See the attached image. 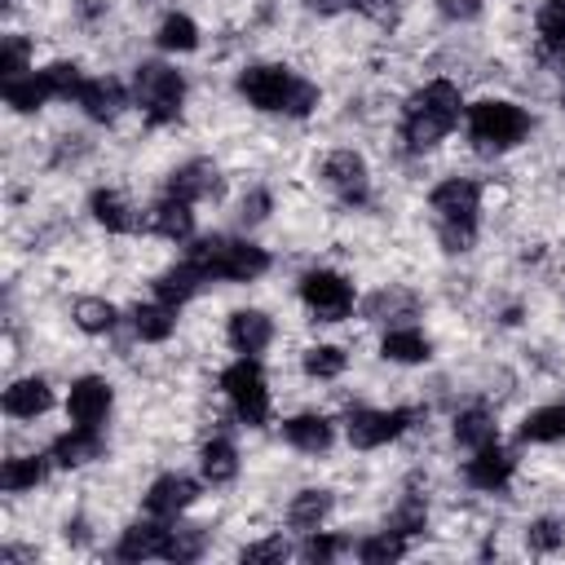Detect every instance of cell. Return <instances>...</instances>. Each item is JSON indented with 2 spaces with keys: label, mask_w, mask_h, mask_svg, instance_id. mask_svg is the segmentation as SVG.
I'll list each match as a JSON object with an SVG mask.
<instances>
[{
  "label": "cell",
  "mask_w": 565,
  "mask_h": 565,
  "mask_svg": "<svg viewBox=\"0 0 565 565\" xmlns=\"http://www.w3.org/2000/svg\"><path fill=\"white\" fill-rule=\"evenodd\" d=\"M88 212H93V221H97L106 234H132V230L141 225L137 207H132L119 190H106V185L88 194Z\"/></svg>",
  "instance_id": "cell-19"
},
{
  "label": "cell",
  "mask_w": 565,
  "mask_h": 565,
  "mask_svg": "<svg viewBox=\"0 0 565 565\" xmlns=\"http://www.w3.org/2000/svg\"><path fill=\"white\" fill-rule=\"evenodd\" d=\"M300 300L318 322H340L353 313V282L335 269H309L300 274Z\"/></svg>",
  "instance_id": "cell-8"
},
{
  "label": "cell",
  "mask_w": 565,
  "mask_h": 565,
  "mask_svg": "<svg viewBox=\"0 0 565 565\" xmlns=\"http://www.w3.org/2000/svg\"><path fill=\"white\" fill-rule=\"evenodd\" d=\"M44 79H49V93L53 97H79V88H84V75H79V66L75 62H53V66H44Z\"/></svg>",
  "instance_id": "cell-40"
},
{
  "label": "cell",
  "mask_w": 565,
  "mask_h": 565,
  "mask_svg": "<svg viewBox=\"0 0 565 565\" xmlns=\"http://www.w3.org/2000/svg\"><path fill=\"white\" fill-rule=\"evenodd\" d=\"M561 97H565V71H561Z\"/></svg>",
  "instance_id": "cell-49"
},
{
  "label": "cell",
  "mask_w": 565,
  "mask_h": 565,
  "mask_svg": "<svg viewBox=\"0 0 565 565\" xmlns=\"http://www.w3.org/2000/svg\"><path fill=\"white\" fill-rule=\"evenodd\" d=\"M168 539H172V525H159V521H132L119 543H115V556L119 561H150V556H168Z\"/></svg>",
  "instance_id": "cell-17"
},
{
  "label": "cell",
  "mask_w": 565,
  "mask_h": 565,
  "mask_svg": "<svg viewBox=\"0 0 565 565\" xmlns=\"http://www.w3.org/2000/svg\"><path fill=\"white\" fill-rule=\"evenodd\" d=\"M26 57H31V44L22 35H4V53H0V71L4 79H18L26 71Z\"/></svg>",
  "instance_id": "cell-43"
},
{
  "label": "cell",
  "mask_w": 565,
  "mask_h": 565,
  "mask_svg": "<svg viewBox=\"0 0 565 565\" xmlns=\"http://www.w3.org/2000/svg\"><path fill=\"white\" fill-rule=\"evenodd\" d=\"M102 450H106V441H102L97 428H79V424H71V433H62V437L53 441L49 459H53L57 468H79V463L97 459Z\"/></svg>",
  "instance_id": "cell-23"
},
{
  "label": "cell",
  "mask_w": 565,
  "mask_h": 565,
  "mask_svg": "<svg viewBox=\"0 0 565 565\" xmlns=\"http://www.w3.org/2000/svg\"><path fill=\"white\" fill-rule=\"evenodd\" d=\"M428 525V503L419 499V494H406L397 508H393V516H388V530H397V534H419Z\"/></svg>",
  "instance_id": "cell-38"
},
{
  "label": "cell",
  "mask_w": 565,
  "mask_h": 565,
  "mask_svg": "<svg viewBox=\"0 0 565 565\" xmlns=\"http://www.w3.org/2000/svg\"><path fill=\"white\" fill-rule=\"evenodd\" d=\"M322 181L344 203H366V194H371V172H366V159L358 150H331L322 159Z\"/></svg>",
  "instance_id": "cell-10"
},
{
  "label": "cell",
  "mask_w": 565,
  "mask_h": 565,
  "mask_svg": "<svg viewBox=\"0 0 565 565\" xmlns=\"http://www.w3.org/2000/svg\"><path fill=\"white\" fill-rule=\"evenodd\" d=\"M71 318H75V327L79 331H88V335H106L110 327H115V305L110 300H102V296H84V300H75V309H71Z\"/></svg>",
  "instance_id": "cell-34"
},
{
  "label": "cell",
  "mask_w": 565,
  "mask_h": 565,
  "mask_svg": "<svg viewBox=\"0 0 565 565\" xmlns=\"http://www.w3.org/2000/svg\"><path fill=\"white\" fill-rule=\"evenodd\" d=\"M539 49L543 57L565 53V0H547L539 9Z\"/></svg>",
  "instance_id": "cell-35"
},
{
  "label": "cell",
  "mask_w": 565,
  "mask_h": 565,
  "mask_svg": "<svg viewBox=\"0 0 565 565\" xmlns=\"http://www.w3.org/2000/svg\"><path fill=\"white\" fill-rule=\"evenodd\" d=\"M146 230L159 234V238H168V243H185V238L194 234V212H190L185 199L163 194V199L150 203V212H146Z\"/></svg>",
  "instance_id": "cell-15"
},
{
  "label": "cell",
  "mask_w": 565,
  "mask_h": 565,
  "mask_svg": "<svg viewBox=\"0 0 565 565\" xmlns=\"http://www.w3.org/2000/svg\"><path fill=\"white\" fill-rule=\"evenodd\" d=\"M190 260L203 269V278L212 282H252L269 269V252L247 243V238H230V234H212V238H199L190 247Z\"/></svg>",
  "instance_id": "cell-4"
},
{
  "label": "cell",
  "mask_w": 565,
  "mask_h": 565,
  "mask_svg": "<svg viewBox=\"0 0 565 565\" xmlns=\"http://www.w3.org/2000/svg\"><path fill=\"white\" fill-rule=\"evenodd\" d=\"M75 9H79V18H97V13L106 9V0H79Z\"/></svg>",
  "instance_id": "cell-48"
},
{
  "label": "cell",
  "mask_w": 565,
  "mask_h": 565,
  "mask_svg": "<svg viewBox=\"0 0 565 565\" xmlns=\"http://www.w3.org/2000/svg\"><path fill=\"white\" fill-rule=\"evenodd\" d=\"M415 296L411 291H402V287H380L375 296H366V318H375V322H402V318H415Z\"/></svg>",
  "instance_id": "cell-30"
},
{
  "label": "cell",
  "mask_w": 565,
  "mask_h": 565,
  "mask_svg": "<svg viewBox=\"0 0 565 565\" xmlns=\"http://www.w3.org/2000/svg\"><path fill=\"white\" fill-rule=\"evenodd\" d=\"M207 547V534L199 525H172V539H168V556L163 561H199Z\"/></svg>",
  "instance_id": "cell-39"
},
{
  "label": "cell",
  "mask_w": 565,
  "mask_h": 565,
  "mask_svg": "<svg viewBox=\"0 0 565 565\" xmlns=\"http://www.w3.org/2000/svg\"><path fill=\"white\" fill-rule=\"evenodd\" d=\"M331 516V490H300V494H291V503H287V521H291V530H318L322 521Z\"/></svg>",
  "instance_id": "cell-28"
},
{
  "label": "cell",
  "mask_w": 565,
  "mask_h": 565,
  "mask_svg": "<svg viewBox=\"0 0 565 565\" xmlns=\"http://www.w3.org/2000/svg\"><path fill=\"white\" fill-rule=\"evenodd\" d=\"M44 459L40 455H13V459H4V468H0V486L9 490V494H22V490H35L40 481H44Z\"/></svg>",
  "instance_id": "cell-32"
},
{
  "label": "cell",
  "mask_w": 565,
  "mask_h": 565,
  "mask_svg": "<svg viewBox=\"0 0 565 565\" xmlns=\"http://www.w3.org/2000/svg\"><path fill=\"white\" fill-rule=\"evenodd\" d=\"M415 415H419V411H411V406H393V411H371V406H358V411H349L344 433H349V441H353L358 450H375V446L397 441V437H402V433L415 424Z\"/></svg>",
  "instance_id": "cell-9"
},
{
  "label": "cell",
  "mask_w": 565,
  "mask_h": 565,
  "mask_svg": "<svg viewBox=\"0 0 565 565\" xmlns=\"http://www.w3.org/2000/svg\"><path fill=\"white\" fill-rule=\"evenodd\" d=\"M565 437V406H539L521 419V441H561Z\"/></svg>",
  "instance_id": "cell-33"
},
{
  "label": "cell",
  "mask_w": 565,
  "mask_h": 565,
  "mask_svg": "<svg viewBox=\"0 0 565 565\" xmlns=\"http://www.w3.org/2000/svg\"><path fill=\"white\" fill-rule=\"evenodd\" d=\"M455 441L468 446V450H481V446L499 441V424H494V415H490L486 406H468V411H459V415H455Z\"/></svg>",
  "instance_id": "cell-26"
},
{
  "label": "cell",
  "mask_w": 565,
  "mask_h": 565,
  "mask_svg": "<svg viewBox=\"0 0 565 565\" xmlns=\"http://www.w3.org/2000/svg\"><path fill=\"white\" fill-rule=\"evenodd\" d=\"M441 13L450 22H472L481 13V0H441Z\"/></svg>",
  "instance_id": "cell-46"
},
{
  "label": "cell",
  "mask_w": 565,
  "mask_h": 565,
  "mask_svg": "<svg viewBox=\"0 0 565 565\" xmlns=\"http://www.w3.org/2000/svg\"><path fill=\"white\" fill-rule=\"evenodd\" d=\"M168 194L185 199V203H199V199H212L221 194V168L212 159H190L181 163L172 177H168Z\"/></svg>",
  "instance_id": "cell-14"
},
{
  "label": "cell",
  "mask_w": 565,
  "mask_h": 565,
  "mask_svg": "<svg viewBox=\"0 0 565 565\" xmlns=\"http://www.w3.org/2000/svg\"><path fill=\"white\" fill-rule=\"evenodd\" d=\"M459 110H463L459 84L428 79L424 88H415L406 97V110H402V141H406V150H433L459 124Z\"/></svg>",
  "instance_id": "cell-2"
},
{
  "label": "cell",
  "mask_w": 565,
  "mask_h": 565,
  "mask_svg": "<svg viewBox=\"0 0 565 565\" xmlns=\"http://www.w3.org/2000/svg\"><path fill=\"white\" fill-rule=\"evenodd\" d=\"M199 468H203V481L212 486H230L238 477V450L230 437H207L203 450H199Z\"/></svg>",
  "instance_id": "cell-25"
},
{
  "label": "cell",
  "mask_w": 565,
  "mask_h": 565,
  "mask_svg": "<svg viewBox=\"0 0 565 565\" xmlns=\"http://www.w3.org/2000/svg\"><path fill=\"white\" fill-rule=\"evenodd\" d=\"M530 132V115L516 102L503 97H486L477 106H468V141L481 154H503L512 146H521Z\"/></svg>",
  "instance_id": "cell-5"
},
{
  "label": "cell",
  "mask_w": 565,
  "mask_h": 565,
  "mask_svg": "<svg viewBox=\"0 0 565 565\" xmlns=\"http://www.w3.org/2000/svg\"><path fill=\"white\" fill-rule=\"evenodd\" d=\"M525 543H530V552H556L565 543V525L552 521V516H543V521H534L525 530Z\"/></svg>",
  "instance_id": "cell-41"
},
{
  "label": "cell",
  "mask_w": 565,
  "mask_h": 565,
  "mask_svg": "<svg viewBox=\"0 0 565 565\" xmlns=\"http://www.w3.org/2000/svg\"><path fill=\"white\" fill-rule=\"evenodd\" d=\"M132 93H137V106L150 124H177L181 106H185V75L163 66V62H141Z\"/></svg>",
  "instance_id": "cell-6"
},
{
  "label": "cell",
  "mask_w": 565,
  "mask_h": 565,
  "mask_svg": "<svg viewBox=\"0 0 565 565\" xmlns=\"http://www.w3.org/2000/svg\"><path fill=\"white\" fill-rule=\"evenodd\" d=\"M132 331L150 344L168 340L177 331V305H163V300H150V305H137L132 309Z\"/></svg>",
  "instance_id": "cell-27"
},
{
  "label": "cell",
  "mask_w": 565,
  "mask_h": 565,
  "mask_svg": "<svg viewBox=\"0 0 565 565\" xmlns=\"http://www.w3.org/2000/svg\"><path fill=\"white\" fill-rule=\"evenodd\" d=\"M75 106H84V115H88L93 124H110V119H119V110L128 106V93H124V84L110 79V75H102V79H84Z\"/></svg>",
  "instance_id": "cell-18"
},
{
  "label": "cell",
  "mask_w": 565,
  "mask_h": 565,
  "mask_svg": "<svg viewBox=\"0 0 565 565\" xmlns=\"http://www.w3.org/2000/svg\"><path fill=\"white\" fill-rule=\"evenodd\" d=\"M110 402H115V393L102 375H79L66 393V415L79 428H102V419L110 415Z\"/></svg>",
  "instance_id": "cell-11"
},
{
  "label": "cell",
  "mask_w": 565,
  "mask_h": 565,
  "mask_svg": "<svg viewBox=\"0 0 565 565\" xmlns=\"http://www.w3.org/2000/svg\"><path fill=\"white\" fill-rule=\"evenodd\" d=\"M287 543L282 539H260V543H247L243 552H238V561L243 565H269V561H287Z\"/></svg>",
  "instance_id": "cell-44"
},
{
  "label": "cell",
  "mask_w": 565,
  "mask_h": 565,
  "mask_svg": "<svg viewBox=\"0 0 565 565\" xmlns=\"http://www.w3.org/2000/svg\"><path fill=\"white\" fill-rule=\"evenodd\" d=\"M49 97H53V93H49L44 71H31V75H18V79H4V102H9L13 110H22V115L40 110Z\"/></svg>",
  "instance_id": "cell-29"
},
{
  "label": "cell",
  "mask_w": 565,
  "mask_h": 565,
  "mask_svg": "<svg viewBox=\"0 0 565 565\" xmlns=\"http://www.w3.org/2000/svg\"><path fill=\"white\" fill-rule=\"evenodd\" d=\"M203 282H207V278H203V269L185 256L181 265H168V269L154 278V300H163V305H177V309H181L190 296H199V287H203Z\"/></svg>",
  "instance_id": "cell-21"
},
{
  "label": "cell",
  "mask_w": 565,
  "mask_h": 565,
  "mask_svg": "<svg viewBox=\"0 0 565 565\" xmlns=\"http://www.w3.org/2000/svg\"><path fill=\"white\" fill-rule=\"evenodd\" d=\"M300 366H305V375H313V380H340L344 366H349V358H344L340 344H313V349H305Z\"/></svg>",
  "instance_id": "cell-36"
},
{
  "label": "cell",
  "mask_w": 565,
  "mask_h": 565,
  "mask_svg": "<svg viewBox=\"0 0 565 565\" xmlns=\"http://www.w3.org/2000/svg\"><path fill=\"white\" fill-rule=\"evenodd\" d=\"M380 353H384L388 362L415 366V362H428V358H433V340H428L419 327H406V322H397V327H388V331H384V340H380Z\"/></svg>",
  "instance_id": "cell-22"
},
{
  "label": "cell",
  "mask_w": 565,
  "mask_h": 565,
  "mask_svg": "<svg viewBox=\"0 0 565 565\" xmlns=\"http://www.w3.org/2000/svg\"><path fill=\"white\" fill-rule=\"evenodd\" d=\"M225 335H230V349H234V353L256 358V353L269 349V340H274V322H269V313H260V309H238V313H230Z\"/></svg>",
  "instance_id": "cell-16"
},
{
  "label": "cell",
  "mask_w": 565,
  "mask_h": 565,
  "mask_svg": "<svg viewBox=\"0 0 565 565\" xmlns=\"http://www.w3.org/2000/svg\"><path fill=\"white\" fill-rule=\"evenodd\" d=\"M309 9H318V13H340V9H349V4H358V0H305Z\"/></svg>",
  "instance_id": "cell-47"
},
{
  "label": "cell",
  "mask_w": 565,
  "mask_h": 565,
  "mask_svg": "<svg viewBox=\"0 0 565 565\" xmlns=\"http://www.w3.org/2000/svg\"><path fill=\"white\" fill-rule=\"evenodd\" d=\"M221 393H225L230 411L238 415V424H247V428L269 424V388H265V371L256 358L238 353V362H230L221 371Z\"/></svg>",
  "instance_id": "cell-7"
},
{
  "label": "cell",
  "mask_w": 565,
  "mask_h": 565,
  "mask_svg": "<svg viewBox=\"0 0 565 565\" xmlns=\"http://www.w3.org/2000/svg\"><path fill=\"white\" fill-rule=\"evenodd\" d=\"M282 437H287V446H296V450H305V455H322V450L331 446L335 428H331V419H327V415L305 411V415L282 419Z\"/></svg>",
  "instance_id": "cell-20"
},
{
  "label": "cell",
  "mask_w": 565,
  "mask_h": 565,
  "mask_svg": "<svg viewBox=\"0 0 565 565\" xmlns=\"http://www.w3.org/2000/svg\"><path fill=\"white\" fill-rule=\"evenodd\" d=\"M340 552H344V539H335V534H318V530H309V539H305V547H300V556L313 561V565H327V561H335Z\"/></svg>",
  "instance_id": "cell-42"
},
{
  "label": "cell",
  "mask_w": 565,
  "mask_h": 565,
  "mask_svg": "<svg viewBox=\"0 0 565 565\" xmlns=\"http://www.w3.org/2000/svg\"><path fill=\"white\" fill-rule=\"evenodd\" d=\"M238 93L247 97V106L265 110V115H291V119H305L318 110V84L300 79L291 66H278V62H256V66H243L238 71Z\"/></svg>",
  "instance_id": "cell-1"
},
{
  "label": "cell",
  "mask_w": 565,
  "mask_h": 565,
  "mask_svg": "<svg viewBox=\"0 0 565 565\" xmlns=\"http://www.w3.org/2000/svg\"><path fill=\"white\" fill-rule=\"evenodd\" d=\"M265 216H269V194H265V190H252V194L243 199V221L256 225V221H265Z\"/></svg>",
  "instance_id": "cell-45"
},
{
  "label": "cell",
  "mask_w": 565,
  "mask_h": 565,
  "mask_svg": "<svg viewBox=\"0 0 565 565\" xmlns=\"http://www.w3.org/2000/svg\"><path fill=\"white\" fill-rule=\"evenodd\" d=\"M512 472H516V459H512V455H508L499 441H490V446L472 450V459L463 463V477H468V486H472V490H486V494H499V490H508Z\"/></svg>",
  "instance_id": "cell-12"
},
{
  "label": "cell",
  "mask_w": 565,
  "mask_h": 565,
  "mask_svg": "<svg viewBox=\"0 0 565 565\" xmlns=\"http://www.w3.org/2000/svg\"><path fill=\"white\" fill-rule=\"evenodd\" d=\"M154 44L163 53H190V49H199V22L190 13H168L154 31Z\"/></svg>",
  "instance_id": "cell-31"
},
{
  "label": "cell",
  "mask_w": 565,
  "mask_h": 565,
  "mask_svg": "<svg viewBox=\"0 0 565 565\" xmlns=\"http://www.w3.org/2000/svg\"><path fill=\"white\" fill-rule=\"evenodd\" d=\"M428 207L437 216V234L446 252H468L477 238V212H481V185L472 177H446L433 185Z\"/></svg>",
  "instance_id": "cell-3"
},
{
  "label": "cell",
  "mask_w": 565,
  "mask_h": 565,
  "mask_svg": "<svg viewBox=\"0 0 565 565\" xmlns=\"http://www.w3.org/2000/svg\"><path fill=\"white\" fill-rule=\"evenodd\" d=\"M49 406H53V388H49L40 375L13 380V384L4 388V411H9L13 419H35V415H44Z\"/></svg>",
  "instance_id": "cell-24"
},
{
  "label": "cell",
  "mask_w": 565,
  "mask_h": 565,
  "mask_svg": "<svg viewBox=\"0 0 565 565\" xmlns=\"http://www.w3.org/2000/svg\"><path fill=\"white\" fill-rule=\"evenodd\" d=\"M194 499H199V481H190L185 472H163L146 490V512L159 521H177Z\"/></svg>",
  "instance_id": "cell-13"
},
{
  "label": "cell",
  "mask_w": 565,
  "mask_h": 565,
  "mask_svg": "<svg viewBox=\"0 0 565 565\" xmlns=\"http://www.w3.org/2000/svg\"><path fill=\"white\" fill-rule=\"evenodd\" d=\"M406 552V534H397V530H380V534H371V539H362L358 543V556L366 561V565H388V561H397Z\"/></svg>",
  "instance_id": "cell-37"
}]
</instances>
